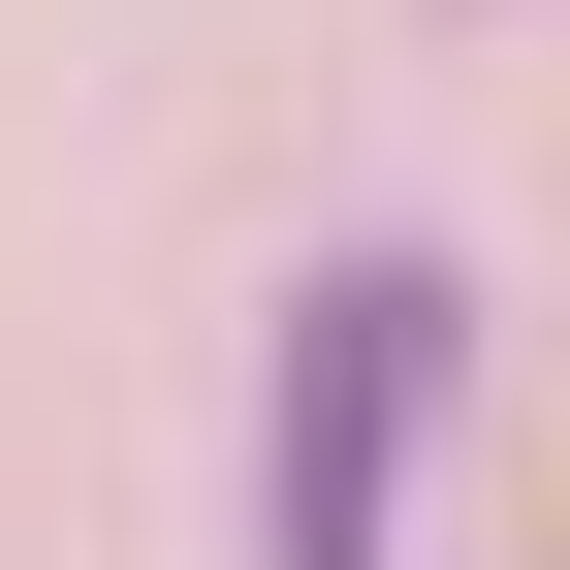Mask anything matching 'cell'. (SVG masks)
<instances>
[{
  "instance_id": "cell-1",
  "label": "cell",
  "mask_w": 570,
  "mask_h": 570,
  "mask_svg": "<svg viewBox=\"0 0 570 570\" xmlns=\"http://www.w3.org/2000/svg\"><path fill=\"white\" fill-rule=\"evenodd\" d=\"M444 381H475V285L444 254H317V285H285V570H381L412 539Z\"/></svg>"
}]
</instances>
